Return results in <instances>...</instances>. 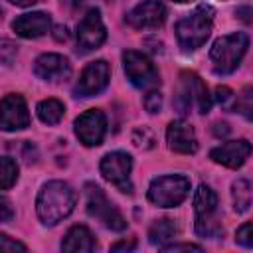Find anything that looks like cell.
<instances>
[{
  "instance_id": "obj_9",
  "label": "cell",
  "mask_w": 253,
  "mask_h": 253,
  "mask_svg": "<svg viewBox=\"0 0 253 253\" xmlns=\"http://www.w3.org/2000/svg\"><path fill=\"white\" fill-rule=\"evenodd\" d=\"M101 174L107 182H111L117 190L125 194H132V184H130V168H132V158L126 152H109L103 156L101 164Z\"/></svg>"
},
{
  "instance_id": "obj_10",
  "label": "cell",
  "mask_w": 253,
  "mask_h": 253,
  "mask_svg": "<svg viewBox=\"0 0 253 253\" xmlns=\"http://www.w3.org/2000/svg\"><path fill=\"white\" fill-rule=\"evenodd\" d=\"M125 22L134 30L160 28L166 22V6L160 0H144L125 16Z\"/></svg>"
},
{
  "instance_id": "obj_29",
  "label": "cell",
  "mask_w": 253,
  "mask_h": 253,
  "mask_svg": "<svg viewBox=\"0 0 253 253\" xmlns=\"http://www.w3.org/2000/svg\"><path fill=\"white\" fill-rule=\"evenodd\" d=\"M0 247L4 253H14V251H26V245L20 243V241H12L6 233L0 235Z\"/></svg>"
},
{
  "instance_id": "obj_16",
  "label": "cell",
  "mask_w": 253,
  "mask_h": 253,
  "mask_svg": "<svg viewBox=\"0 0 253 253\" xmlns=\"http://www.w3.org/2000/svg\"><path fill=\"white\" fill-rule=\"evenodd\" d=\"M166 140L170 150L178 154H194L198 150V138L194 126L186 121H172L166 128Z\"/></svg>"
},
{
  "instance_id": "obj_33",
  "label": "cell",
  "mask_w": 253,
  "mask_h": 253,
  "mask_svg": "<svg viewBox=\"0 0 253 253\" xmlns=\"http://www.w3.org/2000/svg\"><path fill=\"white\" fill-rule=\"evenodd\" d=\"M55 40L61 42V40H67V28L65 26H55Z\"/></svg>"
},
{
  "instance_id": "obj_6",
  "label": "cell",
  "mask_w": 253,
  "mask_h": 253,
  "mask_svg": "<svg viewBox=\"0 0 253 253\" xmlns=\"http://www.w3.org/2000/svg\"><path fill=\"white\" fill-rule=\"evenodd\" d=\"M190 194V180L180 174L154 178L148 186V200L158 208H176Z\"/></svg>"
},
{
  "instance_id": "obj_18",
  "label": "cell",
  "mask_w": 253,
  "mask_h": 253,
  "mask_svg": "<svg viewBox=\"0 0 253 253\" xmlns=\"http://www.w3.org/2000/svg\"><path fill=\"white\" fill-rule=\"evenodd\" d=\"M51 26V18L45 12H30V14H22L12 22V30L22 36V38H42L43 34H47Z\"/></svg>"
},
{
  "instance_id": "obj_15",
  "label": "cell",
  "mask_w": 253,
  "mask_h": 253,
  "mask_svg": "<svg viewBox=\"0 0 253 253\" xmlns=\"http://www.w3.org/2000/svg\"><path fill=\"white\" fill-rule=\"evenodd\" d=\"M30 125V113L22 95H6L2 99V130H22Z\"/></svg>"
},
{
  "instance_id": "obj_30",
  "label": "cell",
  "mask_w": 253,
  "mask_h": 253,
  "mask_svg": "<svg viewBox=\"0 0 253 253\" xmlns=\"http://www.w3.org/2000/svg\"><path fill=\"white\" fill-rule=\"evenodd\" d=\"M160 249H164V251H202V247L200 245H192V243H172V245H164V247H160Z\"/></svg>"
},
{
  "instance_id": "obj_20",
  "label": "cell",
  "mask_w": 253,
  "mask_h": 253,
  "mask_svg": "<svg viewBox=\"0 0 253 253\" xmlns=\"http://www.w3.org/2000/svg\"><path fill=\"white\" fill-rule=\"evenodd\" d=\"M178 233V227L172 219L164 217V219H158L152 223V227L148 229V239L152 245H158V247H164L168 241H172Z\"/></svg>"
},
{
  "instance_id": "obj_21",
  "label": "cell",
  "mask_w": 253,
  "mask_h": 253,
  "mask_svg": "<svg viewBox=\"0 0 253 253\" xmlns=\"http://www.w3.org/2000/svg\"><path fill=\"white\" fill-rule=\"evenodd\" d=\"M36 111H38V117H40L42 123H45V125H57L63 119L65 107L57 99H43V101L38 103Z\"/></svg>"
},
{
  "instance_id": "obj_4",
  "label": "cell",
  "mask_w": 253,
  "mask_h": 253,
  "mask_svg": "<svg viewBox=\"0 0 253 253\" xmlns=\"http://www.w3.org/2000/svg\"><path fill=\"white\" fill-rule=\"evenodd\" d=\"M174 107L178 109L180 115L190 113V109L194 107L200 115H206L211 107V97L208 93L206 83L192 71H184L180 73V81L176 87V95H174Z\"/></svg>"
},
{
  "instance_id": "obj_31",
  "label": "cell",
  "mask_w": 253,
  "mask_h": 253,
  "mask_svg": "<svg viewBox=\"0 0 253 253\" xmlns=\"http://www.w3.org/2000/svg\"><path fill=\"white\" fill-rule=\"evenodd\" d=\"M134 247H136V241H134V239H128V241L123 239V241H117L111 249H113V251H130V249H134Z\"/></svg>"
},
{
  "instance_id": "obj_7",
  "label": "cell",
  "mask_w": 253,
  "mask_h": 253,
  "mask_svg": "<svg viewBox=\"0 0 253 253\" xmlns=\"http://www.w3.org/2000/svg\"><path fill=\"white\" fill-rule=\"evenodd\" d=\"M85 202H87V213L91 217L99 219L107 229L123 231L126 227V219L109 202V198L105 196V192L99 186H95V184H87L85 186Z\"/></svg>"
},
{
  "instance_id": "obj_8",
  "label": "cell",
  "mask_w": 253,
  "mask_h": 253,
  "mask_svg": "<svg viewBox=\"0 0 253 253\" xmlns=\"http://www.w3.org/2000/svg\"><path fill=\"white\" fill-rule=\"evenodd\" d=\"M123 67L128 81L138 89H154L160 85V77L154 63L140 51L126 49L123 53Z\"/></svg>"
},
{
  "instance_id": "obj_28",
  "label": "cell",
  "mask_w": 253,
  "mask_h": 253,
  "mask_svg": "<svg viewBox=\"0 0 253 253\" xmlns=\"http://www.w3.org/2000/svg\"><path fill=\"white\" fill-rule=\"evenodd\" d=\"M144 107H146L148 113H158L160 107H162V95H160V91L150 89L148 95L144 97Z\"/></svg>"
},
{
  "instance_id": "obj_14",
  "label": "cell",
  "mask_w": 253,
  "mask_h": 253,
  "mask_svg": "<svg viewBox=\"0 0 253 253\" xmlns=\"http://www.w3.org/2000/svg\"><path fill=\"white\" fill-rule=\"evenodd\" d=\"M251 152H253L251 142L245 138H239V140H227V142L211 148L210 158L225 168H239L251 156Z\"/></svg>"
},
{
  "instance_id": "obj_1",
  "label": "cell",
  "mask_w": 253,
  "mask_h": 253,
  "mask_svg": "<svg viewBox=\"0 0 253 253\" xmlns=\"http://www.w3.org/2000/svg\"><path fill=\"white\" fill-rule=\"evenodd\" d=\"M75 204L77 194L73 192V188L61 180H51L40 190L36 200V211L42 223L55 225L73 211Z\"/></svg>"
},
{
  "instance_id": "obj_19",
  "label": "cell",
  "mask_w": 253,
  "mask_h": 253,
  "mask_svg": "<svg viewBox=\"0 0 253 253\" xmlns=\"http://www.w3.org/2000/svg\"><path fill=\"white\" fill-rule=\"evenodd\" d=\"M61 249L63 251H79V253H89L95 249V237L93 233L85 227V225H73L63 241H61Z\"/></svg>"
},
{
  "instance_id": "obj_11",
  "label": "cell",
  "mask_w": 253,
  "mask_h": 253,
  "mask_svg": "<svg viewBox=\"0 0 253 253\" xmlns=\"http://www.w3.org/2000/svg\"><path fill=\"white\" fill-rule=\"evenodd\" d=\"M107 38V30L101 20V12L97 8H91L77 24V47L81 51H93L97 49Z\"/></svg>"
},
{
  "instance_id": "obj_22",
  "label": "cell",
  "mask_w": 253,
  "mask_h": 253,
  "mask_svg": "<svg viewBox=\"0 0 253 253\" xmlns=\"http://www.w3.org/2000/svg\"><path fill=\"white\" fill-rule=\"evenodd\" d=\"M231 196H233V208L237 213H245L251 206V200H253V192H251V186L247 180L239 178L233 182V188H231Z\"/></svg>"
},
{
  "instance_id": "obj_2",
  "label": "cell",
  "mask_w": 253,
  "mask_h": 253,
  "mask_svg": "<svg viewBox=\"0 0 253 253\" xmlns=\"http://www.w3.org/2000/svg\"><path fill=\"white\" fill-rule=\"evenodd\" d=\"M211 24H213V10L210 6H206V4L198 6L194 12L186 14L184 18H180L176 28H174L178 45L184 51H196L210 38Z\"/></svg>"
},
{
  "instance_id": "obj_12",
  "label": "cell",
  "mask_w": 253,
  "mask_h": 253,
  "mask_svg": "<svg viewBox=\"0 0 253 253\" xmlns=\"http://www.w3.org/2000/svg\"><path fill=\"white\" fill-rule=\"evenodd\" d=\"M111 79V67L107 61L97 59L91 61L79 75L77 85H75V95L77 97H93L97 93H101Z\"/></svg>"
},
{
  "instance_id": "obj_34",
  "label": "cell",
  "mask_w": 253,
  "mask_h": 253,
  "mask_svg": "<svg viewBox=\"0 0 253 253\" xmlns=\"http://www.w3.org/2000/svg\"><path fill=\"white\" fill-rule=\"evenodd\" d=\"M213 132H215V136H225V134L229 132V128H227V125H225V123H215Z\"/></svg>"
},
{
  "instance_id": "obj_23",
  "label": "cell",
  "mask_w": 253,
  "mask_h": 253,
  "mask_svg": "<svg viewBox=\"0 0 253 253\" xmlns=\"http://www.w3.org/2000/svg\"><path fill=\"white\" fill-rule=\"evenodd\" d=\"M0 168H2V174H0V178H2V190H10L12 184L18 180V164L10 156H2Z\"/></svg>"
},
{
  "instance_id": "obj_25",
  "label": "cell",
  "mask_w": 253,
  "mask_h": 253,
  "mask_svg": "<svg viewBox=\"0 0 253 253\" xmlns=\"http://www.w3.org/2000/svg\"><path fill=\"white\" fill-rule=\"evenodd\" d=\"M132 142L136 146H142V148H152L154 146V134L150 132L148 126H138L132 132Z\"/></svg>"
},
{
  "instance_id": "obj_17",
  "label": "cell",
  "mask_w": 253,
  "mask_h": 253,
  "mask_svg": "<svg viewBox=\"0 0 253 253\" xmlns=\"http://www.w3.org/2000/svg\"><path fill=\"white\" fill-rule=\"evenodd\" d=\"M34 73L43 79V81H65L71 73V65L67 61V57L59 55V53H43L36 59L34 63Z\"/></svg>"
},
{
  "instance_id": "obj_3",
  "label": "cell",
  "mask_w": 253,
  "mask_h": 253,
  "mask_svg": "<svg viewBox=\"0 0 253 253\" xmlns=\"http://www.w3.org/2000/svg\"><path fill=\"white\" fill-rule=\"evenodd\" d=\"M247 45H249V38L243 32L217 38L210 49V61L213 65V71L219 75H227L235 71L241 57L247 51Z\"/></svg>"
},
{
  "instance_id": "obj_13",
  "label": "cell",
  "mask_w": 253,
  "mask_h": 253,
  "mask_svg": "<svg viewBox=\"0 0 253 253\" xmlns=\"http://www.w3.org/2000/svg\"><path fill=\"white\" fill-rule=\"evenodd\" d=\"M107 132V119L103 111L89 109L81 113L75 121V134L85 146H99Z\"/></svg>"
},
{
  "instance_id": "obj_24",
  "label": "cell",
  "mask_w": 253,
  "mask_h": 253,
  "mask_svg": "<svg viewBox=\"0 0 253 253\" xmlns=\"http://www.w3.org/2000/svg\"><path fill=\"white\" fill-rule=\"evenodd\" d=\"M233 109H235L239 115H243L245 119L253 121V87H247V89H243V91L237 95Z\"/></svg>"
},
{
  "instance_id": "obj_5",
  "label": "cell",
  "mask_w": 253,
  "mask_h": 253,
  "mask_svg": "<svg viewBox=\"0 0 253 253\" xmlns=\"http://www.w3.org/2000/svg\"><path fill=\"white\" fill-rule=\"evenodd\" d=\"M194 211H196V233L200 237H217L221 233V223L217 215V196L215 192L200 184L194 196Z\"/></svg>"
},
{
  "instance_id": "obj_27",
  "label": "cell",
  "mask_w": 253,
  "mask_h": 253,
  "mask_svg": "<svg viewBox=\"0 0 253 253\" xmlns=\"http://www.w3.org/2000/svg\"><path fill=\"white\" fill-rule=\"evenodd\" d=\"M235 241L243 247H253V221L249 223H243L237 233H235Z\"/></svg>"
},
{
  "instance_id": "obj_35",
  "label": "cell",
  "mask_w": 253,
  "mask_h": 253,
  "mask_svg": "<svg viewBox=\"0 0 253 253\" xmlns=\"http://www.w3.org/2000/svg\"><path fill=\"white\" fill-rule=\"evenodd\" d=\"M12 4H16V6H34V4H38L40 0H10Z\"/></svg>"
},
{
  "instance_id": "obj_36",
  "label": "cell",
  "mask_w": 253,
  "mask_h": 253,
  "mask_svg": "<svg viewBox=\"0 0 253 253\" xmlns=\"http://www.w3.org/2000/svg\"><path fill=\"white\" fill-rule=\"evenodd\" d=\"M174 2H190V0H174Z\"/></svg>"
},
{
  "instance_id": "obj_26",
  "label": "cell",
  "mask_w": 253,
  "mask_h": 253,
  "mask_svg": "<svg viewBox=\"0 0 253 253\" xmlns=\"http://www.w3.org/2000/svg\"><path fill=\"white\" fill-rule=\"evenodd\" d=\"M215 99H217V103H219L223 109H233L237 95H235L229 87L221 85V87H217V89H215Z\"/></svg>"
},
{
  "instance_id": "obj_32",
  "label": "cell",
  "mask_w": 253,
  "mask_h": 253,
  "mask_svg": "<svg viewBox=\"0 0 253 253\" xmlns=\"http://www.w3.org/2000/svg\"><path fill=\"white\" fill-rule=\"evenodd\" d=\"M0 208H2V223H6L8 219H10V215H12V210H10V202L6 200V198H2L0 200Z\"/></svg>"
}]
</instances>
